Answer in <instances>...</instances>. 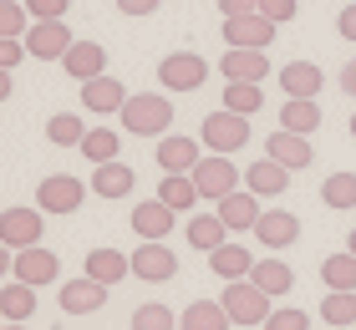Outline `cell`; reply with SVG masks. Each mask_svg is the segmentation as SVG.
<instances>
[{
    "label": "cell",
    "mask_w": 356,
    "mask_h": 330,
    "mask_svg": "<svg viewBox=\"0 0 356 330\" xmlns=\"http://www.w3.org/2000/svg\"><path fill=\"white\" fill-rule=\"evenodd\" d=\"M321 320L336 325V330L356 325V290H326L321 295Z\"/></svg>",
    "instance_id": "836d02e7"
},
{
    "label": "cell",
    "mask_w": 356,
    "mask_h": 330,
    "mask_svg": "<svg viewBox=\"0 0 356 330\" xmlns=\"http://www.w3.org/2000/svg\"><path fill=\"white\" fill-rule=\"evenodd\" d=\"M26 51L36 56V61H61L72 51V31H67V21H31V31H26Z\"/></svg>",
    "instance_id": "9c48e42d"
},
{
    "label": "cell",
    "mask_w": 356,
    "mask_h": 330,
    "mask_svg": "<svg viewBox=\"0 0 356 330\" xmlns=\"http://www.w3.org/2000/svg\"><path fill=\"white\" fill-rule=\"evenodd\" d=\"M26 10H31V21H67L72 0H26Z\"/></svg>",
    "instance_id": "60d3db41"
},
{
    "label": "cell",
    "mask_w": 356,
    "mask_h": 330,
    "mask_svg": "<svg viewBox=\"0 0 356 330\" xmlns=\"http://www.w3.org/2000/svg\"><path fill=\"white\" fill-rule=\"evenodd\" d=\"M87 193H92V183H82V178L51 173V178H41V183H36V204H41V213H76Z\"/></svg>",
    "instance_id": "8992f818"
},
{
    "label": "cell",
    "mask_w": 356,
    "mask_h": 330,
    "mask_svg": "<svg viewBox=\"0 0 356 330\" xmlns=\"http://www.w3.org/2000/svg\"><path fill=\"white\" fill-rule=\"evenodd\" d=\"M336 31H341L346 41H356V6H346L341 15H336Z\"/></svg>",
    "instance_id": "f6af8a7d"
},
{
    "label": "cell",
    "mask_w": 356,
    "mask_h": 330,
    "mask_svg": "<svg viewBox=\"0 0 356 330\" xmlns=\"http://www.w3.org/2000/svg\"><path fill=\"white\" fill-rule=\"evenodd\" d=\"M321 122H326V112H321L316 97H285V112H280V127H285V132H300V138H311Z\"/></svg>",
    "instance_id": "484cf974"
},
{
    "label": "cell",
    "mask_w": 356,
    "mask_h": 330,
    "mask_svg": "<svg viewBox=\"0 0 356 330\" xmlns=\"http://www.w3.org/2000/svg\"><path fill=\"white\" fill-rule=\"evenodd\" d=\"M351 138H356V112H351Z\"/></svg>",
    "instance_id": "f5cc1de1"
},
{
    "label": "cell",
    "mask_w": 356,
    "mask_h": 330,
    "mask_svg": "<svg viewBox=\"0 0 356 330\" xmlns=\"http://www.w3.org/2000/svg\"><path fill=\"white\" fill-rule=\"evenodd\" d=\"M265 330H311V315H305V310H296V305H280V310H270Z\"/></svg>",
    "instance_id": "ab89813d"
},
{
    "label": "cell",
    "mask_w": 356,
    "mask_h": 330,
    "mask_svg": "<svg viewBox=\"0 0 356 330\" xmlns=\"http://www.w3.org/2000/svg\"><path fill=\"white\" fill-rule=\"evenodd\" d=\"M26 31H31L26 0H0V41H21Z\"/></svg>",
    "instance_id": "74e56055"
},
{
    "label": "cell",
    "mask_w": 356,
    "mask_h": 330,
    "mask_svg": "<svg viewBox=\"0 0 356 330\" xmlns=\"http://www.w3.org/2000/svg\"><path fill=\"white\" fill-rule=\"evenodd\" d=\"M265 158L285 163L290 173H300V168H311V163H316V147H311V138H300V132L275 127V132H270V142H265Z\"/></svg>",
    "instance_id": "5bb4252c"
},
{
    "label": "cell",
    "mask_w": 356,
    "mask_h": 330,
    "mask_svg": "<svg viewBox=\"0 0 356 330\" xmlns=\"http://www.w3.org/2000/svg\"><path fill=\"white\" fill-rule=\"evenodd\" d=\"M61 66H67V76L82 87V81H92V76L107 72V46H97V41H72V51L61 56Z\"/></svg>",
    "instance_id": "ffe728a7"
},
{
    "label": "cell",
    "mask_w": 356,
    "mask_h": 330,
    "mask_svg": "<svg viewBox=\"0 0 356 330\" xmlns=\"http://www.w3.org/2000/svg\"><path fill=\"white\" fill-rule=\"evenodd\" d=\"M133 330H178V315L163 300H148V305L133 310Z\"/></svg>",
    "instance_id": "f35d334b"
},
{
    "label": "cell",
    "mask_w": 356,
    "mask_h": 330,
    "mask_svg": "<svg viewBox=\"0 0 356 330\" xmlns=\"http://www.w3.org/2000/svg\"><path fill=\"white\" fill-rule=\"evenodd\" d=\"M87 132L92 127L76 117V112H51V117H46V138H51V147H82Z\"/></svg>",
    "instance_id": "1f68e13d"
},
{
    "label": "cell",
    "mask_w": 356,
    "mask_h": 330,
    "mask_svg": "<svg viewBox=\"0 0 356 330\" xmlns=\"http://www.w3.org/2000/svg\"><path fill=\"white\" fill-rule=\"evenodd\" d=\"M10 279H26V285H56L61 279V259L46 249V244H31V249H15V274Z\"/></svg>",
    "instance_id": "4fadbf2b"
},
{
    "label": "cell",
    "mask_w": 356,
    "mask_h": 330,
    "mask_svg": "<svg viewBox=\"0 0 356 330\" xmlns=\"http://www.w3.org/2000/svg\"><path fill=\"white\" fill-rule=\"evenodd\" d=\"M336 81H341V92H346L351 102H356V56H351V61L341 66V76H336Z\"/></svg>",
    "instance_id": "7dc6e473"
},
{
    "label": "cell",
    "mask_w": 356,
    "mask_h": 330,
    "mask_svg": "<svg viewBox=\"0 0 356 330\" xmlns=\"http://www.w3.org/2000/svg\"><path fill=\"white\" fill-rule=\"evenodd\" d=\"M219 10L224 15H250V10H260V0H219Z\"/></svg>",
    "instance_id": "bcb514c9"
},
{
    "label": "cell",
    "mask_w": 356,
    "mask_h": 330,
    "mask_svg": "<svg viewBox=\"0 0 356 330\" xmlns=\"http://www.w3.org/2000/svg\"><path fill=\"white\" fill-rule=\"evenodd\" d=\"M219 76L224 81H265L270 76V56L254 51V46H229L219 56Z\"/></svg>",
    "instance_id": "9a60e30c"
},
{
    "label": "cell",
    "mask_w": 356,
    "mask_h": 330,
    "mask_svg": "<svg viewBox=\"0 0 356 330\" xmlns=\"http://www.w3.org/2000/svg\"><path fill=\"white\" fill-rule=\"evenodd\" d=\"M107 290L112 285H97L92 274H76V279L61 285V310H67V315H97V310L107 305Z\"/></svg>",
    "instance_id": "e0dca14e"
},
{
    "label": "cell",
    "mask_w": 356,
    "mask_h": 330,
    "mask_svg": "<svg viewBox=\"0 0 356 330\" xmlns=\"http://www.w3.org/2000/svg\"><path fill=\"white\" fill-rule=\"evenodd\" d=\"M321 285H326V290H356V254L351 249L326 254V259H321Z\"/></svg>",
    "instance_id": "e575fe53"
},
{
    "label": "cell",
    "mask_w": 356,
    "mask_h": 330,
    "mask_svg": "<svg viewBox=\"0 0 356 330\" xmlns=\"http://www.w3.org/2000/svg\"><path fill=\"white\" fill-rule=\"evenodd\" d=\"M275 26L270 15H260V10H250V15H224V41L229 46H254V51H265V46L275 41Z\"/></svg>",
    "instance_id": "8fae6325"
},
{
    "label": "cell",
    "mask_w": 356,
    "mask_h": 330,
    "mask_svg": "<svg viewBox=\"0 0 356 330\" xmlns=\"http://www.w3.org/2000/svg\"><path fill=\"white\" fill-rule=\"evenodd\" d=\"M193 183H199L204 204H219L224 193L239 188V163H229V153H209L199 168H193Z\"/></svg>",
    "instance_id": "52a82bcc"
},
{
    "label": "cell",
    "mask_w": 356,
    "mask_h": 330,
    "mask_svg": "<svg viewBox=\"0 0 356 330\" xmlns=\"http://www.w3.org/2000/svg\"><path fill=\"white\" fill-rule=\"evenodd\" d=\"M219 300H224V310H229V320H234V325H265V320H270V310H275V305H270V295L254 285L250 274H245V279H229Z\"/></svg>",
    "instance_id": "7a4b0ae2"
},
{
    "label": "cell",
    "mask_w": 356,
    "mask_h": 330,
    "mask_svg": "<svg viewBox=\"0 0 356 330\" xmlns=\"http://www.w3.org/2000/svg\"><path fill=\"white\" fill-rule=\"evenodd\" d=\"M346 249H351V254H356V229H351V234H346Z\"/></svg>",
    "instance_id": "816d5d0a"
},
{
    "label": "cell",
    "mask_w": 356,
    "mask_h": 330,
    "mask_svg": "<svg viewBox=\"0 0 356 330\" xmlns=\"http://www.w3.org/2000/svg\"><path fill=\"white\" fill-rule=\"evenodd\" d=\"M122 127L133 132V138H168V127H173V102H168V92H133L122 102Z\"/></svg>",
    "instance_id": "6da1fadb"
},
{
    "label": "cell",
    "mask_w": 356,
    "mask_h": 330,
    "mask_svg": "<svg viewBox=\"0 0 356 330\" xmlns=\"http://www.w3.org/2000/svg\"><path fill=\"white\" fill-rule=\"evenodd\" d=\"M36 315V285H26V279H10V285H0V320H31Z\"/></svg>",
    "instance_id": "4316f807"
},
{
    "label": "cell",
    "mask_w": 356,
    "mask_h": 330,
    "mask_svg": "<svg viewBox=\"0 0 356 330\" xmlns=\"http://www.w3.org/2000/svg\"><path fill=\"white\" fill-rule=\"evenodd\" d=\"M158 6H163V0H118V10H122V15H153Z\"/></svg>",
    "instance_id": "ee69618b"
},
{
    "label": "cell",
    "mask_w": 356,
    "mask_h": 330,
    "mask_svg": "<svg viewBox=\"0 0 356 330\" xmlns=\"http://www.w3.org/2000/svg\"><path fill=\"white\" fill-rule=\"evenodd\" d=\"M224 239H229V229H224L219 213H193V219H188V244L199 254H214Z\"/></svg>",
    "instance_id": "4dcf8cb0"
},
{
    "label": "cell",
    "mask_w": 356,
    "mask_h": 330,
    "mask_svg": "<svg viewBox=\"0 0 356 330\" xmlns=\"http://www.w3.org/2000/svg\"><path fill=\"white\" fill-rule=\"evenodd\" d=\"M10 92H15V81H10V72H0V102H10Z\"/></svg>",
    "instance_id": "681fc988"
},
{
    "label": "cell",
    "mask_w": 356,
    "mask_h": 330,
    "mask_svg": "<svg viewBox=\"0 0 356 330\" xmlns=\"http://www.w3.org/2000/svg\"><path fill=\"white\" fill-rule=\"evenodd\" d=\"M326 330H336V325H326Z\"/></svg>",
    "instance_id": "11a10c76"
},
{
    "label": "cell",
    "mask_w": 356,
    "mask_h": 330,
    "mask_svg": "<svg viewBox=\"0 0 356 330\" xmlns=\"http://www.w3.org/2000/svg\"><path fill=\"white\" fill-rule=\"evenodd\" d=\"M0 330H31V325H21V320H6V325H0Z\"/></svg>",
    "instance_id": "f907efd6"
},
{
    "label": "cell",
    "mask_w": 356,
    "mask_h": 330,
    "mask_svg": "<svg viewBox=\"0 0 356 330\" xmlns=\"http://www.w3.org/2000/svg\"><path fill=\"white\" fill-rule=\"evenodd\" d=\"M265 204V198L260 193H250V188H234V193H224L219 198V219H224V229H229V234H245V229H250V234H254V224H260V208Z\"/></svg>",
    "instance_id": "30bf717a"
},
{
    "label": "cell",
    "mask_w": 356,
    "mask_h": 330,
    "mask_svg": "<svg viewBox=\"0 0 356 330\" xmlns=\"http://www.w3.org/2000/svg\"><path fill=\"white\" fill-rule=\"evenodd\" d=\"M321 87H326V72L316 61H285L280 66V92L285 97H321Z\"/></svg>",
    "instance_id": "cb8c5ba5"
},
{
    "label": "cell",
    "mask_w": 356,
    "mask_h": 330,
    "mask_svg": "<svg viewBox=\"0 0 356 330\" xmlns=\"http://www.w3.org/2000/svg\"><path fill=\"white\" fill-rule=\"evenodd\" d=\"M118 153H122V142H118V132H112V127H92L82 138V158L87 163H112Z\"/></svg>",
    "instance_id": "8d00e7d4"
},
{
    "label": "cell",
    "mask_w": 356,
    "mask_h": 330,
    "mask_svg": "<svg viewBox=\"0 0 356 330\" xmlns=\"http://www.w3.org/2000/svg\"><path fill=\"white\" fill-rule=\"evenodd\" d=\"M250 279L260 285L270 300H280V295H290L296 290V270L280 259V254H270V259H254V270H250Z\"/></svg>",
    "instance_id": "d4e9b609"
},
{
    "label": "cell",
    "mask_w": 356,
    "mask_h": 330,
    "mask_svg": "<svg viewBox=\"0 0 356 330\" xmlns=\"http://www.w3.org/2000/svg\"><path fill=\"white\" fill-rule=\"evenodd\" d=\"M260 15H270L275 26H290L300 15V0H260Z\"/></svg>",
    "instance_id": "b9f144b4"
},
{
    "label": "cell",
    "mask_w": 356,
    "mask_h": 330,
    "mask_svg": "<svg viewBox=\"0 0 356 330\" xmlns=\"http://www.w3.org/2000/svg\"><path fill=\"white\" fill-rule=\"evenodd\" d=\"M229 310H224V300H193L184 315H178V330H229Z\"/></svg>",
    "instance_id": "f1b7e54d"
},
{
    "label": "cell",
    "mask_w": 356,
    "mask_h": 330,
    "mask_svg": "<svg viewBox=\"0 0 356 330\" xmlns=\"http://www.w3.org/2000/svg\"><path fill=\"white\" fill-rule=\"evenodd\" d=\"M0 244L10 249H31V244H46V213L41 208H0Z\"/></svg>",
    "instance_id": "277c9868"
},
{
    "label": "cell",
    "mask_w": 356,
    "mask_h": 330,
    "mask_svg": "<svg viewBox=\"0 0 356 330\" xmlns=\"http://www.w3.org/2000/svg\"><path fill=\"white\" fill-rule=\"evenodd\" d=\"M133 274L143 279V285H168V279L178 274V254L163 239H143L133 249Z\"/></svg>",
    "instance_id": "ba28073f"
},
{
    "label": "cell",
    "mask_w": 356,
    "mask_h": 330,
    "mask_svg": "<svg viewBox=\"0 0 356 330\" xmlns=\"http://www.w3.org/2000/svg\"><path fill=\"white\" fill-rule=\"evenodd\" d=\"M82 274H92L97 285H122V274H133V254H122V249H87Z\"/></svg>",
    "instance_id": "7402d4cb"
},
{
    "label": "cell",
    "mask_w": 356,
    "mask_h": 330,
    "mask_svg": "<svg viewBox=\"0 0 356 330\" xmlns=\"http://www.w3.org/2000/svg\"><path fill=\"white\" fill-rule=\"evenodd\" d=\"M224 107L239 112V117H254L265 107V87L260 81H224Z\"/></svg>",
    "instance_id": "d6a6232c"
},
{
    "label": "cell",
    "mask_w": 356,
    "mask_h": 330,
    "mask_svg": "<svg viewBox=\"0 0 356 330\" xmlns=\"http://www.w3.org/2000/svg\"><path fill=\"white\" fill-rule=\"evenodd\" d=\"M31 51H26V41H0V72H15Z\"/></svg>",
    "instance_id": "7bdbcfd3"
},
{
    "label": "cell",
    "mask_w": 356,
    "mask_h": 330,
    "mask_svg": "<svg viewBox=\"0 0 356 330\" xmlns=\"http://www.w3.org/2000/svg\"><path fill=\"white\" fill-rule=\"evenodd\" d=\"M209 270H214L224 285H229V279H245V274L254 270V254L245 249V244H219V249L209 254Z\"/></svg>",
    "instance_id": "f546056e"
},
{
    "label": "cell",
    "mask_w": 356,
    "mask_h": 330,
    "mask_svg": "<svg viewBox=\"0 0 356 330\" xmlns=\"http://www.w3.org/2000/svg\"><path fill=\"white\" fill-rule=\"evenodd\" d=\"M158 173H193L204 163V147L199 138H184V132H168V138H158Z\"/></svg>",
    "instance_id": "7c38bea8"
},
{
    "label": "cell",
    "mask_w": 356,
    "mask_h": 330,
    "mask_svg": "<svg viewBox=\"0 0 356 330\" xmlns=\"http://www.w3.org/2000/svg\"><path fill=\"white\" fill-rule=\"evenodd\" d=\"M254 239H260L265 249L280 254V249H290V244L300 239V219H296L290 208H265V213H260V224H254Z\"/></svg>",
    "instance_id": "2e32d148"
},
{
    "label": "cell",
    "mask_w": 356,
    "mask_h": 330,
    "mask_svg": "<svg viewBox=\"0 0 356 330\" xmlns=\"http://www.w3.org/2000/svg\"><path fill=\"white\" fill-rule=\"evenodd\" d=\"M51 330H67V325H51Z\"/></svg>",
    "instance_id": "db71d44e"
},
{
    "label": "cell",
    "mask_w": 356,
    "mask_h": 330,
    "mask_svg": "<svg viewBox=\"0 0 356 330\" xmlns=\"http://www.w3.org/2000/svg\"><path fill=\"white\" fill-rule=\"evenodd\" d=\"M245 188L260 193V198H285L290 168H285V163H275V158H260V163H250V168H245Z\"/></svg>",
    "instance_id": "44dd1931"
},
{
    "label": "cell",
    "mask_w": 356,
    "mask_h": 330,
    "mask_svg": "<svg viewBox=\"0 0 356 330\" xmlns=\"http://www.w3.org/2000/svg\"><path fill=\"white\" fill-rule=\"evenodd\" d=\"M133 188H138V173L127 168L122 158L97 163V168H92V193H97V198H112V204H118V198H127Z\"/></svg>",
    "instance_id": "d6986e66"
},
{
    "label": "cell",
    "mask_w": 356,
    "mask_h": 330,
    "mask_svg": "<svg viewBox=\"0 0 356 330\" xmlns=\"http://www.w3.org/2000/svg\"><path fill=\"white\" fill-rule=\"evenodd\" d=\"M158 81H163V92H199L209 81V61L199 51H168L158 61Z\"/></svg>",
    "instance_id": "5b68a950"
},
{
    "label": "cell",
    "mask_w": 356,
    "mask_h": 330,
    "mask_svg": "<svg viewBox=\"0 0 356 330\" xmlns=\"http://www.w3.org/2000/svg\"><path fill=\"white\" fill-rule=\"evenodd\" d=\"M199 138H204L209 153H229V158H234L239 147L250 142V117H239V112L219 107V112H209V117H204V132H199Z\"/></svg>",
    "instance_id": "3957f363"
},
{
    "label": "cell",
    "mask_w": 356,
    "mask_h": 330,
    "mask_svg": "<svg viewBox=\"0 0 356 330\" xmlns=\"http://www.w3.org/2000/svg\"><path fill=\"white\" fill-rule=\"evenodd\" d=\"M321 204L326 208H356V173H331L326 183H321Z\"/></svg>",
    "instance_id": "d590c367"
},
{
    "label": "cell",
    "mask_w": 356,
    "mask_h": 330,
    "mask_svg": "<svg viewBox=\"0 0 356 330\" xmlns=\"http://www.w3.org/2000/svg\"><path fill=\"white\" fill-rule=\"evenodd\" d=\"M6 274H15V249H10V244H0V279H6Z\"/></svg>",
    "instance_id": "c3c4849f"
},
{
    "label": "cell",
    "mask_w": 356,
    "mask_h": 330,
    "mask_svg": "<svg viewBox=\"0 0 356 330\" xmlns=\"http://www.w3.org/2000/svg\"><path fill=\"white\" fill-rule=\"evenodd\" d=\"M173 219H178V213L163 204V198H148V204L133 208V234L138 239H168L173 234Z\"/></svg>",
    "instance_id": "603a6c76"
},
{
    "label": "cell",
    "mask_w": 356,
    "mask_h": 330,
    "mask_svg": "<svg viewBox=\"0 0 356 330\" xmlns=\"http://www.w3.org/2000/svg\"><path fill=\"white\" fill-rule=\"evenodd\" d=\"M127 97H133V92H127L118 76H107V72L92 76V81H82V107L97 112V117H112V112H122Z\"/></svg>",
    "instance_id": "ac0fdd59"
},
{
    "label": "cell",
    "mask_w": 356,
    "mask_h": 330,
    "mask_svg": "<svg viewBox=\"0 0 356 330\" xmlns=\"http://www.w3.org/2000/svg\"><path fill=\"white\" fill-rule=\"evenodd\" d=\"M158 198H163L173 213H188L193 204H204V198H199V183H193V173H163V178H158Z\"/></svg>",
    "instance_id": "83f0119b"
}]
</instances>
